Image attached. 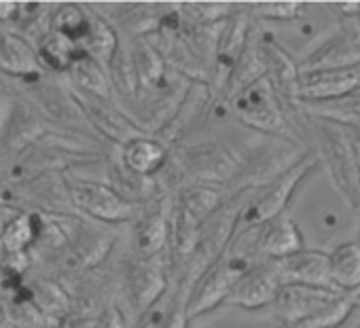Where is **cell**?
<instances>
[{
  "mask_svg": "<svg viewBox=\"0 0 360 328\" xmlns=\"http://www.w3.org/2000/svg\"><path fill=\"white\" fill-rule=\"evenodd\" d=\"M231 102H233L236 117L244 125L263 133L292 138V129L288 127V119H286V108L267 77L246 87Z\"/></svg>",
  "mask_w": 360,
  "mask_h": 328,
  "instance_id": "obj_4",
  "label": "cell"
},
{
  "mask_svg": "<svg viewBox=\"0 0 360 328\" xmlns=\"http://www.w3.org/2000/svg\"><path fill=\"white\" fill-rule=\"evenodd\" d=\"M77 104L83 108L85 117L110 140L115 142H129L134 138H138L136 133V127L112 106H108L106 100H100V98H94V96H85L79 91L77 96Z\"/></svg>",
  "mask_w": 360,
  "mask_h": 328,
  "instance_id": "obj_19",
  "label": "cell"
},
{
  "mask_svg": "<svg viewBox=\"0 0 360 328\" xmlns=\"http://www.w3.org/2000/svg\"><path fill=\"white\" fill-rule=\"evenodd\" d=\"M28 292V301L37 305L39 311L49 313V315H64L70 309V301L66 296V292L47 280H39L34 282L30 288H26Z\"/></svg>",
  "mask_w": 360,
  "mask_h": 328,
  "instance_id": "obj_30",
  "label": "cell"
},
{
  "mask_svg": "<svg viewBox=\"0 0 360 328\" xmlns=\"http://www.w3.org/2000/svg\"><path fill=\"white\" fill-rule=\"evenodd\" d=\"M94 328H127V326H125V317H123L121 309L117 305H108L98 315Z\"/></svg>",
  "mask_w": 360,
  "mask_h": 328,
  "instance_id": "obj_34",
  "label": "cell"
},
{
  "mask_svg": "<svg viewBox=\"0 0 360 328\" xmlns=\"http://www.w3.org/2000/svg\"><path fill=\"white\" fill-rule=\"evenodd\" d=\"M79 45L85 55H89L104 68H110L112 60L119 53V39L115 28L94 11H89V28Z\"/></svg>",
  "mask_w": 360,
  "mask_h": 328,
  "instance_id": "obj_22",
  "label": "cell"
},
{
  "mask_svg": "<svg viewBox=\"0 0 360 328\" xmlns=\"http://www.w3.org/2000/svg\"><path fill=\"white\" fill-rule=\"evenodd\" d=\"M358 303H360L358 292H339L324 307H320L311 317H307L299 328H337L352 315Z\"/></svg>",
  "mask_w": 360,
  "mask_h": 328,
  "instance_id": "obj_29",
  "label": "cell"
},
{
  "mask_svg": "<svg viewBox=\"0 0 360 328\" xmlns=\"http://www.w3.org/2000/svg\"><path fill=\"white\" fill-rule=\"evenodd\" d=\"M37 53H39L41 64L47 66L49 70H53V72H70L75 62L83 55V49L72 39L49 30L41 39Z\"/></svg>",
  "mask_w": 360,
  "mask_h": 328,
  "instance_id": "obj_25",
  "label": "cell"
},
{
  "mask_svg": "<svg viewBox=\"0 0 360 328\" xmlns=\"http://www.w3.org/2000/svg\"><path fill=\"white\" fill-rule=\"evenodd\" d=\"M255 263L257 261H252L250 256H244L238 252H227L217 263H212L193 282V286L189 290V301H187L189 320H195V317L217 309L221 303H227L236 280Z\"/></svg>",
  "mask_w": 360,
  "mask_h": 328,
  "instance_id": "obj_3",
  "label": "cell"
},
{
  "mask_svg": "<svg viewBox=\"0 0 360 328\" xmlns=\"http://www.w3.org/2000/svg\"><path fill=\"white\" fill-rule=\"evenodd\" d=\"M47 229V218L39 212H20V216L0 235V246L5 254H26Z\"/></svg>",
  "mask_w": 360,
  "mask_h": 328,
  "instance_id": "obj_21",
  "label": "cell"
},
{
  "mask_svg": "<svg viewBox=\"0 0 360 328\" xmlns=\"http://www.w3.org/2000/svg\"><path fill=\"white\" fill-rule=\"evenodd\" d=\"M242 235H246L250 242L248 246L252 248L257 261H284L305 250V242L297 223L286 214L269 221L263 227L244 231Z\"/></svg>",
  "mask_w": 360,
  "mask_h": 328,
  "instance_id": "obj_6",
  "label": "cell"
},
{
  "mask_svg": "<svg viewBox=\"0 0 360 328\" xmlns=\"http://www.w3.org/2000/svg\"><path fill=\"white\" fill-rule=\"evenodd\" d=\"M255 15L263 20H295L301 15L299 3H261L255 5Z\"/></svg>",
  "mask_w": 360,
  "mask_h": 328,
  "instance_id": "obj_33",
  "label": "cell"
},
{
  "mask_svg": "<svg viewBox=\"0 0 360 328\" xmlns=\"http://www.w3.org/2000/svg\"><path fill=\"white\" fill-rule=\"evenodd\" d=\"M0 322H3V307H0Z\"/></svg>",
  "mask_w": 360,
  "mask_h": 328,
  "instance_id": "obj_39",
  "label": "cell"
},
{
  "mask_svg": "<svg viewBox=\"0 0 360 328\" xmlns=\"http://www.w3.org/2000/svg\"><path fill=\"white\" fill-rule=\"evenodd\" d=\"M358 244H360V231H358Z\"/></svg>",
  "mask_w": 360,
  "mask_h": 328,
  "instance_id": "obj_40",
  "label": "cell"
},
{
  "mask_svg": "<svg viewBox=\"0 0 360 328\" xmlns=\"http://www.w3.org/2000/svg\"><path fill=\"white\" fill-rule=\"evenodd\" d=\"M70 77L77 85V89L85 96H94V98H100V100H106L110 98V81H108V74L104 72V66L98 64L96 60H91L89 55H81L72 70H70Z\"/></svg>",
  "mask_w": 360,
  "mask_h": 328,
  "instance_id": "obj_27",
  "label": "cell"
},
{
  "mask_svg": "<svg viewBox=\"0 0 360 328\" xmlns=\"http://www.w3.org/2000/svg\"><path fill=\"white\" fill-rule=\"evenodd\" d=\"M89 28V11L77 3H62L49 15V30L81 43Z\"/></svg>",
  "mask_w": 360,
  "mask_h": 328,
  "instance_id": "obj_28",
  "label": "cell"
},
{
  "mask_svg": "<svg viewBox=\"0 0 360 328\" xmlns=\"http://www.w3.org/2000/svg\"><path fill=\"white\" fill-rule=\"evenodd\" d=\"M189 286H180L176 290V296L172 299L167 311L163 313L161 328H187L189 326V313H187V301H189Z\"/></svg>",
  "mask_w": 360,
  "mask_h": 328,
  "instance_id": "obj_32",
  "label": "cell"
},
{
  "mask_svg": "<svg viewBox=\"0 0 360 328\" xmlns=\"http://www.w3.org/2000/svg\"><path fill=\"white\" fill-rule=\"evenodd\" d=\"M18 216H20V210L0 204V235H3V231H5Z\"/></svg>",
  "mask_w": 360,
  "mask_h": 328,
  "instance_id": "obj_37",
  "label": "cell"
},
{
  "mask_svg": "<svg viewBox=\"0 0 360 328\" xmlns=\"http://www.w3.org/2000/svg\"><path fill=\"white\" fill-rule=\"evenodd\" d=\"M172 240V218L163 206H155L138 216L134 229V256L157 258Z\"/></svg>",
  "mask_w": 360,
  "mask_h": 328,
  "instance_id": "obj_13",
  "label": "cell"
},
{
  "mask_svg": "<svg viewBox=\"0 0 360 328\" xmlns=\"http://www.w3.org/2000/svg\"><path fill=\"white\" fill-rule=\"evenodd\" d=\"M267 77V68H265V60H263V53H261V45H259V37H250L244 53L240 55L238 64L233 66L227 83H225V89H227V96L233 100L238 93H242L246 87H250L252 83H257L259 79Z\"/></svg>",
  "mask_w": 360,
  "mask_h": 328,
  "instance_id": "obj_23",
  "label": "cell"
},
{
  "mask_svg": "<svg viewBox=\"0 0 360 328\" xmlns=\"http://www.w3.org/2000/svg\"><path fill=\"white\" fill-rule=\"evenodd\" d=\"M318 161H320L318 155L307 152L295 163L292 168H288L284 174H280L271 183L263 185L259 189V193L248 199V204H246V208L242 212V218H240L238 233L252 231V229L263 227L269 221L282 216V212H284L286 204L290 202L292 193L309 176V172L318 166Z\"/></svg>",
  "mask_w": 360,
  "mask_h": 328,
  "instance_id": "obj_2",
  "label": "cell"
},
{
  "mask_svg": "<svg viewBox=\"0 0 360 328\" xmlns=\"http://www.w3.org/2000/svg\"><path fill=\"white\" fill-rule=\"evenodd\" d=\"M337 294H339V290H335V288L286 284L280 288V292L274 301L276 320L284 328H299L307 317H311L320 307H324Z\"/></svg>",
  "mask_w": 360,
  "mask_h": 328,
  "instance_id": "obj_10",
  "label": "cell"
},
{
  "mask_svg": "<svg viewBox=\"0 0 360 328\" xmlns=\"http://www.w3.org/2000/svg\"><path fill=\"white\" fill-rule=\"evenodd\" d=\"M250 41V20L246 11H236L221 28L219 37V47H217V58L214 64L219 68V77L225 74V83L238 64L240 55L244 53L246 45Z\"/></svg>",
  "mask_w": 360,
  "mask_h": 328,
  "instance_id": "obj_15",
  "label": "cell"
},
{
  "mask_svg": "<svg viewBox=\"0 0 360 328\" xmlns=\"http://www.w3.org/2000/svg\"><path fill=\"white\" fill-rule=\"evenodd\" d=\"M316 136L320 144L318 157L324 159L335 187L352 210H360V157L345 127L318 119Z\"/></svg>",
  "mask_w": 360,
  "mask_h": 328,
  "instance_id": "obj_1",
  "label": "cell"
},
{
  "mask_svg": "<svg viewBox=\"0 0 360 328\" xmlns=\"http://www.w3.org/2000/svg\"><path fill=\"white\" fill-rule=\"evenodd\" d=\"M180 7H185V15L193 22V26H217L227 22L236 13L231 5L221 3H191Z\"/></svg>",
  "mask_w": 360,
  "mask_h": 328,
  "instance_id": "obj_31",
  "label": "cell"
},
{
  "mask_svg": "<svg viewBox=\"0 0 360 328\" xmlns=\"http://www.w3.org/2000/svg\"><path fill=\"white\" fill-rule=\"evenodd\" d=\"M360 66V41L343 37L324 43L316 49L303 64H299L301 74L324 72V70H339V68H354Z\"/></svg>",
  "mask_w": 360,
  "mask_h": 328,
  "instance_id": "obj_18",
  "label": "cell"
},
{
  "mask_svg": "<svg viewBox=\"0 0 360 328\" xmlns=\"http://www.w3.org/2000/svg\"><path fill=\"white\" fill-rule=\"evenodd\" d=\"M161 320H163V313L150 309V311H146V313L140 315L136 328H161Z\"/></svg>",
  "mask_w": 360,
  "mask_h": 328,
  "instance_id": "obj_36",
  "label": "cell"
},
{
  "mask_svg": "<svg viewBox=\"0 0 360 328\" xmlns=\"http://www.w3.org/2000/svg\"><path fill=\"white\" fill-rule=\"evenodd\" d=\"M167 288L165 265L159 258H131L125 265V292L131 307L142 315L155 307Z\"/></svg>",
  "mask_w": 360,
  "mask_h": 328,
  "instance_id": "obj_8",
  "label": "cell"
},
{
  "mask_svg": "<svg viewBox=\"0 0 360 328\" xmlns=\"http://www.w3.org/2000/svg\"><path fill=\"white\" fill-rule=\"evenodd\" d=\"M39 53L30 47L26 39L0 28V70L9 77L28 79L41 74Z\"/></svg>",
  "mask_w": 360,
  "mask_h": 328,
  "instance_id": "obj_17",
  "label": "cell"
},
{
  "mask_svg": "<svg viewBox=\"0 0 360 328\" xmlns=\"http://www.w3.org/2000/svg\"><path fill=\"white\" fill-rule=\"evenodd\" d=\"M223 202H225L223 191L214 183H193L178 193L174 206L187 212L200 225H204L223 206Z\"/></svg>",
  "mask_w": 360,
  "mask_h": 328,
  "instance_id": "obj_20",
  "label": "cell"
},
{
  "mask_svg": "<svg viewBox=\"0 0 360 328\" xmlns=\"http://www.w3.org/2000/svg\"><path fill=\"white\" fill-rule=\"evenodd\" d=\"M66 191L75 208L102 221V223H127L140 216V206L125 199L117 189L89 181V178H66Z\"/></svg>",
  "mask_w": 360,
  "mask_h": 328,
  "instance_id": "obj_5",
  "label": "cell"
},
{
  "mask_svg": "<svg viewBox=\"0 0 360 328\" xmlns=\"http://www.w3.org/2000/svg\"><path fill=\"white\" fill-rule=\"evenodd\" d=\"M339 9H341V13H345V15H356V18H360V3H341Z\"/></svg>",
  "mask_w": 360,
  "mask_h": 328,
  "instance_id": "obj_38",
  "label": "cell"
},
{
  "mask_svg": "<svg viewBox=\"0 0 360 328\" xmlns=\"http://www.w3.org/2000/svg\"><path fill=\"white\" fill-rule=\"evenodd\" d=\"M259 45H261V53L265 60V68H267V79L271 81L276 93L280 96L284 108H297V104L301 102V72L299 66L292 62V58L280 47V43L269 34L263 32L259 37Z\"/></svg>",
  "mask_w": 360,
  "mask_h": 328,
  "instance_id": "obj_9",
  "label": "cell"
},
{
  "mask_svg": "<svg viewBox=\"0 0 360 328\" xmlns=\"http://www.w3.org/2000/svg\"><path fill=\"white\" fill-rule=\"evenodd\" d=\"M360 89V66L301 74V102L322 104L341 100Z\"/></svg>",
  "mask_w": 360,
  "mask_h": 328,
  "instance_id": "obj_11",
  "label": "cell"
},
{
  "mask_svg": "<svg viewBox=\"0 0 360 328\" xmlns=\"http://www.w3.org/2000/svg\"><path fill=\"white\" fill-rule=\"evenodd\" d=\"M131 62H134L140 85L159 87L163 83V74H165L163 55L159 53V49L146 37L136 39L134 49H131Z\"/></svg>",
  "mask_w": 360,
  "mask_h": 328,
  "instance_id": "obj_26",
  "label": "cell"
},
{
  "mask_svg": "<svg viewBox=\"0 0 360 328\" xmlns=\"http://www.w3.org/2000/svg\"><path fill=\"white\" fill-rule=\"evenodd\" d=\"M183 163H185V170L198 178V183H217L221 178L225 181L238 168L231 155L227 152V148L217 146V144H202V146L187 150Z\"/></svg>",
  "mask_w": 360,
  "mask_h": 328,
  "instance_id": "obj_14",
  "label": "cell"
},
{
  "mask_svg": "<svg viewBox=\"0 0 360 328\" xmlns=\"http://www.w3.org/2000/svg\"><path fill=\"white\" fill-rule=\"evenodd\" d=\"M330 282L335 290L358 292L360 290V244L345 242L330 254Z\"/></svg>",
  "mask_w": 360,
  "mask_h": 328,
  "instance_id": "obj_24",
  "label": "cell"
},
{
  "mask_svg": "<svg viewBox=\"0 0 360 328\" xmlns=\"http://www.w3.org/2000/svg\"><path fill=\"white\" fill-rule=\"evenodd\" d=\"M121 163L136 176L153 178L155 174H159L165 168L167 148L163 142H159L155 138L138 136V138L123 144Z\"/></svg>",
  "mask_w": 360,
  "mask_h": 328,
  "instance_id": "obj_16",
  "label": "cell"
},
{
  "mask_svg": "<svg viewBox=\"0 0 360 328\" xmlns=\"http://www.w3.org/2000/svg\"><path fill=\"white\" fill-rule=\"evenodd\" d=\"M280 288L278 261H257L236 280L227 303L242 309H261L276 301Z\"/></svg>",
  "mask_w": 360,
  "mask_h": 328,
  "instance_id": "obj_7",
  "label": "cell"
},
{
  "mask_svg": "<svg viewBox=\"0 0 360 328\" xmlns=\"http://www.w3.org/2000/svg\"><path fill=\"white\" fill-rule=\"evenodd\" d=\"M22 15V3H13V0H0V24L15 22Z\"/></svg>",
  "mask_w": 360,
  "mask_h": 328,
  "instance_id": "obj_35",
  "label": "cell"
},
{
  "mask_svg": "<svg viewBox=\"0 0 360 328\" xmlns=\"http://www.w3.org/2000/svg\"><path fill=\"white\" fill-rule=\"evenodd\" d=\"M282 286L299 284L314 288H333L330 282V258L326 252L305 248L284 261H278Z\"/></svg>",
  "mask_w": 360,
  "mask_h": 328,
  "instance_id": "obj_12",
  "label": "cell"
}]
</instances>
